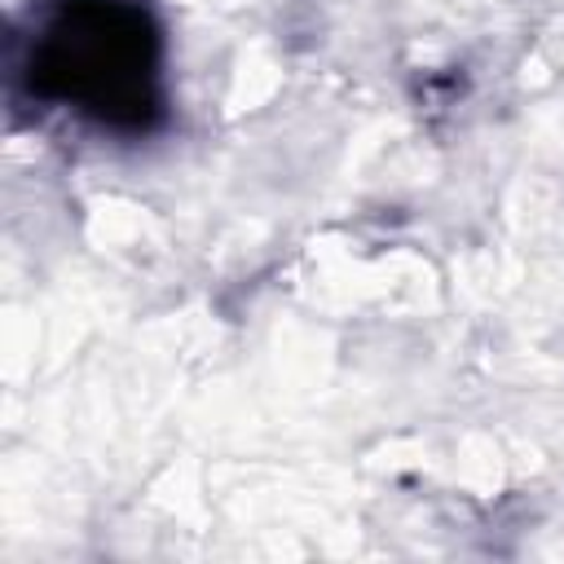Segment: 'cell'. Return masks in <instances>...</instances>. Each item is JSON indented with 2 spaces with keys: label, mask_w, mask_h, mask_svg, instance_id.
<instances>
[{
  "label": "cell",
  "mask_w": 564,
  "mask_h": 564,
  "mask_svg": "<svg viewBox=\"0 0 564 564\" xmlns=\"http://www.w3.org/2000/svg\"><path fill=\"white\" fill-rule=\"evenodd\" d=\"M159 57L163 40L145 0H48L22 40L18 79L35 101L145 132L163 115Z\"/></svg>",
  "instance_id": "cell-1"
}]
</instances>
